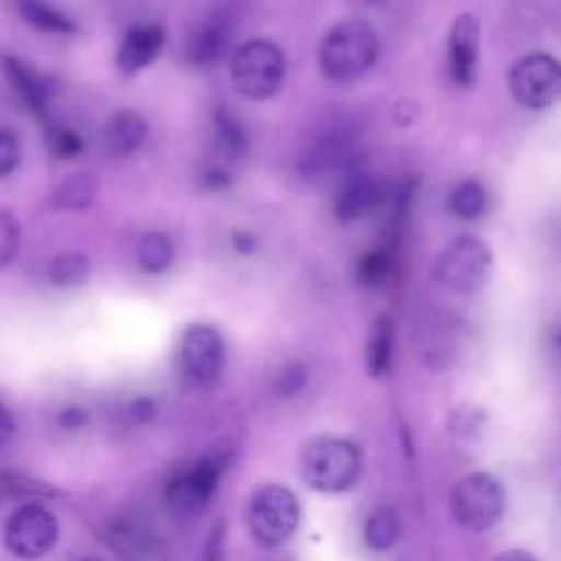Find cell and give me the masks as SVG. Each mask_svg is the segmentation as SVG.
I'll return each mask as SVG.
<instances>
[{"label":"cell","mask_w":561,"mask_h":561,"mask_svg":"<svg viewBox=\"0 0 561 561\" xmlns=\"http://www.w3.org/2000/svg\"><path fill=\"white\" fill-rule=\"evenodd\" d=\"M48 142H50V149H53L59 158H72V156L81 153V149H83L81 136H79L77 131L68 129V127H55V129H50Z\"/></svg>","instance_id":"28"},{"label":"cell","mask_w":561,"mask_h":561,"mask_svg":"<svg viewBox=\"0 0 561 561\" xmlns=\"http://www.w3.org/2000/svg\"><path fill=\"white\" fill-rule=\"evenodd\" d=\"M228 460L230 454L226 449H213L186 469L178 471L167 486L169 506L184 517L199 515L213 500L219 478L228 467Z\"/></svg>","instance_id":"7"},{"label":"cell","mask_w":561,"mask_h":561,"mask_svg":"<svg viewBox=\"0 0 561 561\" xmlns=\"http://www.w3.org/2000/svg\"><path fill=\"white\" fill-rule=\"evenodd\" d=\"M486 206V193L478 180H462L449 197V208L460 217V219H476L482 215Z\"/></svg>","instance_id":"23"},{"label":"cell","mask_w":561,"mask_h":561,"mask_svg":"<svg viewBox=\"0 0 561 561\" xmlns=\"http://www.w3.org/2000/svg\"><path fill=\"white\" fill-rule=\"evenodd\" d=\"M392 346H394V329L392 320L381 316L373 322L370 337L366 342V373L373 377H381L390 370L392 364Z\"/></svg>","instance_id":"17"},{"label":"cell","mask_w":561,"mask_h":561,"mask_svg":"<svg viewBox=\"0 0 561 561\" xmlns=\"http://www.w3.org/2000/svg\"><path fill=\"white\" fill-rule=\"evenodd\" d=\"M4 72L9 81L13 83L15 92L24 101V105L39 118H46L48 114V101L53 94V83L48 77H44L37 68L26 64L24 59H18L13 55L2 57Z\"/></svg>","instance_id":"14"},{"label":"cell","mask_w":561,"mask_h":561,"mask_svg":"<svg viewBox=\"0 0 561 561\" xmlns=\"http://www.w3.org/2000/svg\"><path fill=\"white\" fill-rule=\"evenodd\" d=\"M232 245H234L237 252L250 254V252L256 250V239H254L250 232H241V230H239V232L232 234Z\"/></svg>","instance_id":"35"},{"label":"cell","mask_w":561,"mask_h":561,"mask_svg":"<svg viewBox=\"0 0 561 561\" xmlns=\"http://www.w3.org/2000/svg\"><path fill=\"white\" fill-rule=\"evenodd\" d=\"M383 199L381 186L370 180H353L335 202V215L342 221H353L370 215Z\"/></svg>","instance_id":"16"},{"label":"cell","mask_w":561,"mask_h":561,"mask_svg":"<svg viewBox=\"0 0 561 561\" xmlns=\"http://www.w3.org/2000/svg\"><path fill=\"white\" fill-rule=\"evenodd\" d=\"M175 259V248L171 239L162 232H149L138 243V263L149 274L164 272Z\"/></svg>","instance_id":"21"},{"label":"cell","mask_w":561,"mask_h":561,"mask_svg":"<svg viewBox=\"0 0 561 561\" xmlns=\"http://www.w3.org/2000/svg\"><path fill=\"white\" fill-rule=\"evenodd\" d=\"M18 13L37 31L46 33H75L77 24L57 7L46 0H15Z\"/></svg>","instance_id":"18"},{"label":"cell","mask_w":561,"mask_h":561,"mask_svg":"<svg viewBox=\"0 0 561 561\" xmlns=\"http://www.w3.org/2000/svg\"><path fill=\"white\" fill-rule=\"evenodd\" d=\"M497 559H508V561H513V559H519V561H535V554H530V552H526V550H506V552H502Z\"/></svg>","instance_id":"36"},{"label":"cell","mask_w":561,"mask_h":561,"mask_svg":"<svg viewBox=\"0 0 561 561\" xmlns=\"http://www.w3.org/2000/svg\"><path fill=\"white\" fill-rule=\"evenodd\" d=\"M215 131H217V147L226 158L237 160L245 153L248 136L241 123L230 112L226 110L215 112Z\"/></svg>","instance_id":"22"},{"label":"cell","mask_w":561,"mask_h":561,"mask_svg":"<svg viewBox=\"0 0 561 561\" xmlns=\"http://www.w3.org/2000/svg\"><path fill=\"white\" fill-rule=\"evenodd\" d=\"M221 543H224V522L219 519V522L215 524V528L210 530V535H208L206 559H221V554H224Z\"/></svg>","instance_id":"33"},{"label":"cell","mask_w":561,"mask_h":561,"mask_svg":"<svg viewBox=\"0 0 561 561\" xmlns=\"http://www.w3.org/2000/svg\"><path fill=\"white\" fill-rule=\"evenodd\" d=\"M164 46V31L158 24L131 26L121 39L116 66L123 75H136L147 68Z\"/></svg>","instance_id":"13"},{"label":"cell","mask_w":561,"mask_h":561,"mask_svg":"<svg viewBox=\"0 0 561 561\" xmlns=\"http://www.w3.org/2000/svg\"><path fill=\"white\" fill-rule=\"evenodd\" d=\"M59 537V524L55 515L37 504L18 508L4 528L7 548L22 559H37L46 554Z\"/></svg>","instance_id":"9"},{"label":"cell","mask_w":561,"mask_h":561,"mask_svg":"<svg viewBox=\"0 0 561 561\" xmlns=\"http://www.w3.org/2000/svg\"><path fill=\"white\" fill-rule=\"evenodd\" d=\"M390 256L383 250L368 252L357 265V278L366 287H381L390 278Z\"/></svg>","instance_id":"25"},{"label":"cell","mask_w":561,"mask_h":561,"mask_svg":"<svg viewBox=\"0 0 561 561\" xmlns=\"http://www.w3.org/2000/svg\"><path fill=\"white\" fill-rule=\"evenodd\" d=\"M478 55H480V24L478 18L462 13L451 22L447 37V57L451 79L469 88L478 75Z\"/></svg>","instance_id":"11"},{"label":"cell","mask_w":561,"mask_h":561,"mask_svg":"<svg viewBox=\"0 0 561 561\" xmlns=\"http://www.w3.org/2000/svg\"><path fill=\"white\" fill-rule=\"evenodd\" d=\"M234 35V20L230 13L219 11L208 15L186 39L184 57L195 66H208L224 57Z\"/></svg>","instance_id":"12"},{"label":"cell","mask_w":561,"mask_h":561,"mask_svg":"<svg viewBox=\"0 0 561 561\" xmlns=\"http://www.w3.org/2000/svg\"><path fill=\"white\" fill-rule=\"evenodd\" d=\"M184 373L197 383H213L224 366V340L210 324H193L180 342Z\"/></svg>","instance_id":"10"},{"label":"cell","mask_w":561,"mask_h":561,"mask_svg":"<svg viewBox=\"0 0 561 561\" xmlns=\"http://www.w3.org/2000/svg\"><path fill=\"white\" fill-rule=\"evenodd\" d=\"M305 383H307V368L305 364L294 362L278 373L274 381V390L278 397H294L305 388Z\"/></svg>","instance_id":"27"},{"label":"cell","mask_w":561,"mask_h":561,"mask_svg":"<svg viewBox=\"0 0 561 561\" xmlns=\"http://www.w3.org/2000/svg\"><path fill=\"white\" fill-rule=\"evenodd\" d=\"M491 267V250L476 234H458L434 261V278L454 294L476 291Z\"/></svg>","instance_id":"6"},{"label":"cell","mask_w":561,"mask_h":561,"mask_svg":"<svg viewBox=\"0 0 561 561\" xmlns=\"http://www.w3.org/2000/svg\"><path fill=\"white\" fill-rule=\"evenodd\" d=\"M234 90L250 101L274 96L285 79V55L270 39H248L230 57Z\"/></svg>","instance_id":"3"},{"label":"cell","mask_w":561,"mask_h":561,"mask_svg":"<svg viewBox=\"0 0 561 561\" xmlns=\"http://www.w3.org/2000/svg\"><path fill=\"white\" fill-rule=\"evenodd\" d=\"M18 239H20V230H18L15 217L0 206V270L13 261L18 252Z\"/></svg>","instance_id":"26"},{"label":"cell","mask_w":561,"mask_h":561,"mask_svg":"<svg viewBox=\"0 0 561 561\" xmlns=\"http://www.w3.org/2000/svg\"><path fill=\"white\" fill-rule=\"evenodd\" d=\"M13 432H15V419L9 412V408L0 403V447L11 440Z\"/></svg>","instance_id":"34"},{"label":"cell","mask_w":561,"mask_h":561,"mask_svg":"<svg viewBox=\"0 0 561 561\" xmlns=\"http://www.w3.org/2000/svg\"><path fill=\"white\" fill-rule=\"evenodd\" d=\"M96 191L99 182L92 173H75L53 191V206L61 210H83L94 202Z\"/></svg>","instance_id":"19"},{"label":"cell","mask_w":561,"mask_h":561,"mask_svg":"<svg viewBox=\"0 0 561 561\" xmlns=\"http://www.w3.org/2000/svg\"><path fill=\"white\" fill-rule=\"evenodd\" d=\"M362 471V454L355 443L340 436H318L300 454L302 480L320 493L348 491Z\"/></svg>","instance_id":"2"},{"label":"cell","mask_w":561,"mask_h":561,"mask_svg":"<svg viewBox=\"0 0 561 561\" xmlns=\"http://www.w3.org/2000/svg\"><path fill=\"white\" fill-rule=\"evenodd\" d=\"M379 55L375 31L362 20H344L335 24L322 39L318 59L322 72L340 83L355 81L366 75Z\"/></svg>","instance_id":"1"},{"label":"cell","mask_w":561,"mask_h":561,"mask_svg":"<svg viewBox=\"0 0 561 561\" xmlns=\"http://www.w3.org/2000/svg\"><path fill=\"white\" fill-rule=\"evenodd\" d=\"M85 421H88V412L79 405H70V408L61 410V414H59V425L66 430H77V427L85 425Z\"/></svg>","instance_id":"32"},{"label":"cell","mask_w":561,"mask_h":561,"mask_svg":"<svg viewBox=\"0 0 561 561\" xmlns=\"http://www.w3.org/2000/svg\"><path fill=\"white\" fill-rule=\"evenodd\" d=\"M90 274V263L79 252H66L50 261L48 276L59 287H75L81 285Z\"/></svg>","instance_id":"24"},{"label":"cell","mask_w":561,"mask_h":561,"mask_svg":"<svg viewBox=\"0 0 561 561\" xmlns=\"http://www.w3.org/2000/svg\"><path fill=\"white\" fill-rule=\"evenodd\" d=\"M202 182H204V186H206V188L219 191V188H226V186H230V173H228L224 167H219V164H213V167H208V169L204 171V175H202Z\"/></svg>","instance_id":"31"},{"label":"cell","mask_w":561,"mask_h":561,"mask_svg":"<svg viewBox=\"0 0 561 561\" xmlns=\"http://www.w3.org/2000/svg\"><path fill=\"white\" fill-rule=\"evenodd\" d=\"M508 90L526 110H546L559 99L561 70L548 53H533L515 61L508 72Z\"/></svg>","instance_id":"8"},{"label":"cell","mask_w":561,"mask_h":561,"mask_svg":"<svg viewBox=\"0 0 561 561\" xmlns=\"http://www.w3.org/2000/svg\"><path fill=\"white\" fill-rule=\"evenodd\" d=\"M449 508L460 528L469 533H486L502 519L506 493L495 476L478 471L462 478L451 489Z\"/></svg>","instance_id":"4"},{"label":"cell","mask_w":561,"mask_h":561,"mask_svg":"<svg viewBox=\"0 0 561 561\" xmlns=\"http://www.w3.org/2000/svg\"><path fill=\"white\" fill-rule=\"evenodd\" d=\"M300 504L291 489L283 484L259 486L248 502V528L267 548L285 543L298 528Z\"/></svg>","instance_id":"5"},{"label":"cell","mask_w":561,"mask_h":561,"mask_svg":"<svg viewBox=\"0 0 561 561\" xmlns=\"http://www.w3.org/2000/svg\"><path fill=\"white\" fill-rule=\"evenodd\" d=\"M399 535H401V519L388 506L375 508L364 524V541L370 550H377V552L392 548Z\"/></svg>","instance_id":"20"},{"label":"cell","mask_w":561,"mask_h":561,"mask_svg":"<svg viewBox=\"0 0 561 561\" xmlns=\"http://www.w3.org/2000/svg\"><path fill=\"white\" fill-rule=\"evenodd\" d=\"M20 160L18 140L9 131H0V178L9 175Z\"/></svg>","instance_id":"29"},{"label":"cell","mask_w":561,"mask_h":561,"mask_svg":"<svg viewBox=\"0 0 561 561\" xmlns=\"http://www.w3.org/2000/svg\"><path fill=\"white\" fill-rule=\"evenodd\" d=\"M129 416L138 423H149L156 416V401L151 397H138L129 403Z\"/></svg>","instance_id":"30"},{"label":"cell","mask_w":561,"mask_h":561,"mask_svg":"<svg viewBox=\"0 0 561 561\" xmlns=\"http://www.w3.org/2000/svg\"><path fill=\"white\" fill-rule=\"evenodd\" d=\"M147 131V121L138 112L118 110L107 118L103 127V138L114 156H129L145 142Z\"/></svg>","instance_id":"15"}]
</instances>
